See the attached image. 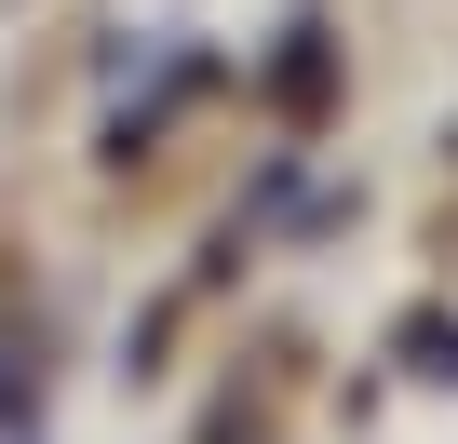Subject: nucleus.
Returning <instances> with one entry per match:
<instances>
[{
  "label": "nucleus",
  "instance_id": "nucleus-1",
  "mask_svg": "<svg viewBox=\"0 0 458 444\" xmlns=\"http://www.w3.org/2000/svg\"><path fill=\"white\" fill-rule=\"evenodd\" d=\"M189 95H216V54H162V68H148V81L108 108V162H135V148H148V135L189 108Z\"/></svg>",
  "mask_w": 458,
  "mask_h": 444
},
{
  "label": "nucleus",
  "instance_id": "nucleus-2",
  "mask_svg": "<svg viewBox=\"0 0 458 444\" xmlns=\"http://www.w3.org/2000/svg\"><path fill=\"white\" fill-rule=\"evenodd\" d=\"M270 95L297 108V121H324V95H337V28L310 14V28H284V54H270Z\"/></svg>",
  "mask_w": 458,
  "mask_h": 444
},
{
  "label": "nucleus",
  "instance_id": "nucleus-3",
  "mask_svg": "<svg viewBox=\"0 0 458 444\" xmlns=\"http://www.w3.org/2000/svg\"><path fill=\"white\" fill-rule=\"evenodd\" d=\"M404 364H431V377H458V337H445V310H418V337H404Z\"/></svg>",
  "mask_w": 458,
  "mask_h": 444
},
{
  "label": "nucleus",
  "instance_id": "nucleus-4",
  "mask_svg": "<svg viewBox=\"0 0 458 444\" xmlns=\"http://www.w3.org/2000/svg\"><path fill=\"white\" fill-rule=\"evenodd\" d=\"M0 444H28V364L0 350Z\"/></svg>",
  "mask_w": 458,
  "mask_h": 444
}]
</instances>
